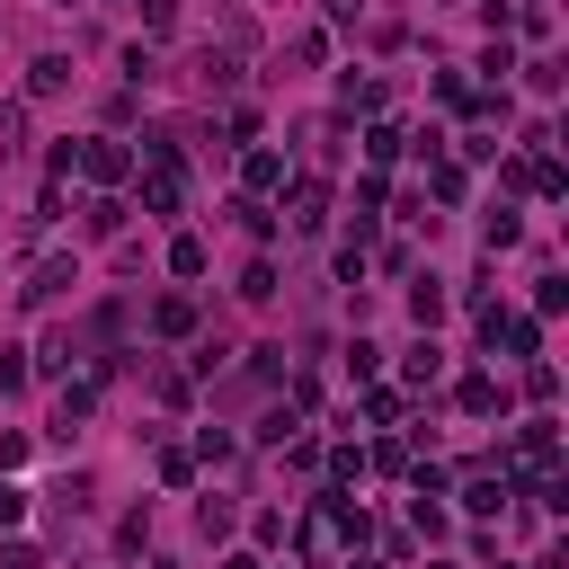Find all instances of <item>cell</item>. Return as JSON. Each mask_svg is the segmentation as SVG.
<instances>
[{"label": "cell", "mask_w": 569, "mask_h": 569, "mask_svg": "<svg viewBox=\"0 0 569 569\" xmlns=\"http://www.w3.org/2000/svg\"><path fill=\"white\" fill-rule=\"evenodd\" d=\"M0 569H36V542H0Z\"/></svg>", "instance_id": "8d00e7d4"}, {"label": "cell", "mask_w": 569, "mask_h": 569, "mask_svg": "<svg viewBox=\"0 0 569 569\" xmlns=\"http://www.w3.org/2000/svg\"><path fill=\"white\" fill-rule=\"evenodd\" d=\"M196 80H204V98L231 89V80H240V44H204V53H196Z\"/></svg>", "instance_id": "7c38bea8"}, {"label": "cell", "mask_w": 569, "mask_h": 569, "mask_svg": "<svg viewBox=\"0 0 569 569\" xmlns=\"http://www.w3.org/2000/svg\"><path fill=\"white\" fill-rule=\"evenodd\" d=\"M356 480H365V453L338 445V453H329V489H356Z\"/></svg>", "instance_id": "4316f807"}, {"label": "cell", "mask_w": 569, "mask_h": 569, "mask_svg": "<svg viewBox=\"0 0 569 569\" xmlns=\"http://www.w3.org/2000/svg\"><path fill=\"white\" fill-rule=\"evenodd\" d=\"M507 498H516V480H507V471H462V507H471V516H498Z\"/></svg>", "instance_id": "9c48e42d"}, {"label": "cell", "mask_w": 569, "mask_h": 569, "mask_svg": "<svg viewBox=\"0 0 569 569\" xmlns=\"http://www.w3.org/2000/svg\"><path fill=\"white\" fill-rule=\"evenodd\" d=\"M507 187H525V196H542V204H551V196H569V178H560V160H551V151H516V160H507Z\"/></svg>", "instance_id": "8992f818"}, {"label": "cell", "mask_w": 569, "mask_h": 569, "mask_svg": "<svg viewBox=\"0 0 569 569\" xmlns=\"http://www.w3.org/2000/svg\"><path fill=\"white\" fill-rule=\"evenodd\" d=\"M453 409H462V418H489V409H507V382H498V373H462V382H453Z\"/></svg>", "instance_id": "ba28073f"}, {"label": "cell", "mask_w": 569, "mask_h": 569, "mask_svg": "<svg viewBox=\"0 0 569 569\" xmlns=\"http://www.w3.org/2000/svg\"><path fill=\"white\" fill-rule=\"evenodd\" d=\"M133 9H142V36H169L178 27V0H133Z\"/></svg>", "instance_id": "4dcf8cb0"}, {"label": "cell", "mask_w": 569, "mask_h": 569, "mask_svg": "<svg viewBox=\"0 0 569 569\" xmlns=\"http://www.w3.org/2000/svg\"><path fill=\"white\" fill-rule=\"evenodd\" d=\"M124 213H133V204H124L116 187H98V196H89V231H98V240H116V231H124Z\"/></svg>", "instance_id": "e0dca14e"}, {"label": "cell", "mask_w": 569, "mask_h": 569, "mask_svg": "<svg viewBox=\"0 0 569 569\" xmlns=\"http://www.w3.org/2000/svg\"><path fill=\"white\" fill-rule=\"evenodd\" d=\"M400 373H409V391H436V382H445V347H436V338H418Z\"/></svg>", "instance_id": "2e32d148"}, {"label": "cell", "mask_w": 569, "mask_h": 569, "mask_svg": "<svg viewBox=\"0 0 569 569\" xmlns=\"http://www.w3.org/2000/svg\"><path fill=\"white\" fill-rule=\"evenodd\" d=\"M302 151H311V160H329V151H338V116H320V124H302Z\"/></svg>", "instance_id": "83f0119b"}, {"label": "cell", "mask_w": 569, "mask_h": 569, "mask_svg": "<svg viewBox=\"0 0 569 569\" xmlns=\"http://www.w3.org/2000/svg\"><path fill=\"white\" fill-rule=\"evenodd\" d=\"M160 480L187 489V480H196V453H187V445H160Z\"/></svg>", "instance_id": "484cf974"}, {"label": "cell", "mask_w": 569, "mask_h": 569, "mask_svg": "<svg viewBox=\"0 0 569 569\" xmlns=\"http://www.w3.org/2000/svg\"><path fill=\"white\" fill-rule=\"evenodd\" d=\"M427 187H436V204H462L471 178H462V160H427Z\"/></svg>", "instance_id": "ffe728a7"}, {"label": "cell", "mask_w": 569, "mask_h": 569, "mask_svg": "<svg viewBox=\"0 0 569 569\" xmlns=\"http://www.w3.org/2000/svg\"><path fill=\"white\" fill-rule=\"evenodd\" d=\"M18 516H27V489H9V480H0V533H18Z\"/></svg>", "instance_id": "d590c367"}, {"label": "cell", "mask_w": 569, "mask_h": 569, "mask_svg": "<svg viewBox=\"0 0 569 569\" xmlns=\"http://www.w3.org/2000/svg\"><path fill=\"white\" fill-rule=\"evenodd\" d=\"M0 391H27V356L18 347H0Z\"/></svg>", "instance_id": "e575fe53"}, {"label": "cell", "mask_w": 569, "mask_h": 569, "mask_svg": "<svg viewBox=\"0 0 569 569\" xmlns=\"http://www.w3.org/2000/svg\"><path fill=\"white\" fill-rule=\"evenodd\" d=\"M516 240H525V213H507V204H489V213H480V249L498 258V249H516Z\"/></svg>", "instance_id": "9a60e30c"}, {"label": "cell", "mask_w": 569, "mask_h": 569, "mask_svg": "<svg viewBox=\"0 0 569 569\" xmlns=\"http://www.w3.org/2000/svg\"><path fill=\"white\" fill-rule=\"evenodd\" d=\"M400 151H409V124H391V116H373V133H365V160H373V169H391Z\"/></svg>", "instance_id": "5bb4252c"}, {"label": "cell", "mask_w": 569, "mask_h": 569, "mask_svg": "<svg viewBox=\"0 0 569 569\" xmlns=\"http://www.w3.org/2000/svg\"><path fill=\"white\" fill-rule=\"evenodd\" d=\"M27 462V436H0V471H18Z\"/></svg>", "instance_id": "f35d334b"}, {"label": "cell", "mask_w": 569, "mask_h": 569, "mask_svg": "<svg viewBox=\"0 0 569 569\" xmlns=\"http://www.w3.org/2000/svg\"><path fill=\"white\" fill-rule=\"evenodd\" d=\"M71 284H80V258H71V249H53V258H36V267H27L18 302H27V311H44V302H62Z\"/></svg>", "instance_id": "3957f363"}, {"label": "cell", "mask_w": 569, "mask_h": 569, "mask_svg": "<svg viewBox=\"0 0 569 569\" xmlns=\"http://www.w3.org/2000/svg\"><path fill=\"white\" fill-rule=\"evenodd\" d=\"M169 276H204V240H196V231L169 240Z\"/></svg>", "instance_id": "603a6c76"}, {"label": "cell", "mask_w": 569, "mask_h": 569, "mask_svg": "<svg viewBox=\"0 0 569 569\" xmlns=\"http://www.w3.org/2000/svg\"><path fill=\"white\" fill-rule=\"evenodd\" d=\"M347 569H382V560H356V551H347Z\"/></svg>", "instance_id": "60d3db41"}, {"label": "cell", "mask_w": 569, "mask_h": 569, "mask_svg": "<svg viewBox=\"0 0 569 569\" xmlns=\"http://www.w3.org/2000/svg\"><path fill=\"white\" fill-rule=\"evenodd\" d=\"M551 391H560V373H551L542 356H525V400H551Z\"/></svg>", "instance_id": "f546056e"}, {"label": "cell", "mask_w": 569, "mask_h": 569, "mask_svg": "<svg viewBox=\"0 0 569 569\" xmlns=\"http://www.w3.org/2000/svg\"><path fill=\"white\" fill-rule=\"evenodd\" d=\"M196 525H204V542H222L240 516H231V498H196Z\"/></svg>", "instance_id": "d4e9b609"}, {"label": "cell", "mask_w": 569, "mask_h": 569, "mask_svg": "<svg viewBox=\"0 0 569 569\" xmlns=\"http://www.w3.org/2000/svg\"><path fill=\"white\" fill-rule=\"evenodd\" d=\"M409 320H418V329L445 320V284H436V276H409Z\"/></svg>", "instance_id": "ac0fdd59"}, {"label": "cell", "mask_w": 569, "mask_h": 569, "mask_svg": "<svg viewBox=\"0 0 569 569\" xmlns=\"http://www.w3.org/2000/svg\"><path fill=\"white\" fill-rule=\"evenodd\" d=\"M151 391H160L169 409H187V400H196V373H187V365H160V373H151Z\"/></svg>", "instance_id": "44dd1931"}, {"label": "cell", "mask_w": 569, "mask_h": 569, "mask_svg": "<svg viewBox=\"0 0 569 569\" xmlns=\"http://www.w3.org/2000/svg\"><path fill=\"white\" fill-rule=\"evenodd\" d=\"M231 213H240V231H249V240H276V213H267L258 196H231Z\"/></svg>", "instance_id": "7402d4cb"}, {"label": "cell", "mask_w": 569, "mask_h": 569, "mask_svg": "<svg viewBox=\"0 0 569 569\" xmlns=\"http://www.w3.org/2000/svg\"><path fill=\"white\" fill-rule=\"evenodd\" d=\"M0 151H27V107H0Z\"/></svg>", "instance_id": "d6a6232c"}, {"label": "cell", "mask_w": 569, "mask_h": 569, "mask_svg": "<svg viewBox=\"0 0 569 569\" xmlns=\"http://www.w3.org/2000/svg\"><path fill=\"white\" fill-rule=\"evenodd\" d=\"M293 62H329V27H302L293 36Z\"/></svg>", "instance_id": "1f68e13d"}, {"label": "cell", "mask_w": 569, "mask_h": 569, "mask_svg": "<svg viewBox=\"0 0 569 569\" xmlns=\"http://www.w3.org/2000/svg\"><path fill=\"white\" fill-rule=\"evenodd\" d=\"M222 569H258V560H249V551H222Z\"/></svg>", "instance_id": "ab89813d"}, {"label": "cell", "mask_w": 569, "mask_h": 569, "mask_svg": "<svg viewBox=\"0 0 569 569\" xmlns=\"http://www.w3.org/2000/svg\"><path fill=\"white\" fill-rule=\"evenodd\" d=\"M71 178H89V187H124V178H133V151H124L116 133H89L80 160H71Z\"/></svg>", "instance_id": "7a4b0ae2"}, {"label": "cell", "mask_w": 569, "mask_h": 569, "mask_svg": "<svg viewBox=\"0 0 569 569\" xmlns=\"http://www.w3.org/2000/svg\"><path fill=\"white\" fill-rule=\"evenodd\" d=\"M151 329H160V338H187V329H196V302H187V293H160V302H151Z\"/></svg>", "instance_id": "d6986e66"}, {"label": "cell", "mask_w": 569, "mask_h": 569, "mask_svg": "<svg viewBox=\"0 0 569 569\" xmlns=\"http://www.w3.org/2000/svg\"><path fill=\"white\" fill-rule=\"evenodd\" d=\"M284 231H329V178H284Z\"/></svg>", "instance_id": "277c9868"}, {"label": "cell", "mask_w": 569, "mask_h": 569, "mask_svg": "<svg viewBox=\"0 0 569 569\" xmlns=\"http://www.w3.org/2000/svg\"><path fill=\"white\" fill-rule=\"evenodd\" d=\"M240 302H276V267H267V258L240 267Z\"/></svg>", "instance_id": "cb8c5ba5"}, {"label": "cell", "mask_w": 569, "mask_h": 569, "mask_svg": "<svg viewBox=\"0 0 569 569\" xmlns=\"http://www.w3.org/2000/svg\"><path fill=\"white\" fill-rule=\"evenodd\" d=\"M382 98H391V89H382V80H365V71H347V80H338V107H347V116H382Z\"/></svg>", "instance_id": "4fadbf2b"}, {"label": "cell", "mask_w": 569, "mask_h": 569, "mask_svg": "<svg viewBox=\"0 0 569 569\" xmlns=\"http://www.w3.org/2000/svg\"><path fill=\"white\" fill-rule=\"evenodd\" d=\"M133 204L160 213V222L187 213V169H178V160H133Z\"/></svg>", "instance_id": "6da1fadb"}, {"label": "cell", "mask_w": 569, "mask_h": 569, "mask_svg": "<svg viewBox=\"0 0 569 569\" xmlns=\"http://www.w3.org/2000/svg\"><path fill=\"white\" fill-rule=\"evenodd\" d=\"M71 89V53H36L27 62V98H62Z\"/></svg>", "instance_id": "8fae6325"}, {"label": "cell", "mask_w": 569, "mask_h": 569, "mask_svg": "<svg viewBox=\"0 0 569 569\" xmlns=\"http://www.w3.org/2000/svg\"><path fill=\"white\" fill-rule=\"evenodd\" d=\"M551 311H569V284H560V276H542V284H533V320H551Z\"/></svg>", "instance_id": "f1b7e54d"}, {"label": "cell", "mask_w": 569, "mask_h": 569, "mask_svg": "<svg viewBox=\"0 0 569 569\" xmlns=\"http://www.w3.org/2000/svg\"><path fill=\"white\" fill-rule=\"evenodd\" d=\"M62 9H71V0H62Z\"/></svg>", "instance_id": "b9f144b4"}, {"label": "cell", "mask_w": 569, "mask_h": 569, "mask_svg": "<svg viewBox=\"0 0 569 569\" xmlns=\"http://www.w3.org/2000/svg\"><path fill=\"white\" fill-rule=\"evenodd\" d=\"M89 409H98V382H71V391L53 400V427H44V436H53V445H71V427H80Z\"/></svg>", "instance_id": "30bf717a"}, {"label": "cell", "mask_w": 569, "mask_h": 569, "mask_svg": "<svg viewBox=\"0 0 569 569\" xmlns=\"http://www.w3.org/2000/svg\"><path fill=\"white\" fill-rule=\"evenodd\" d=\"M551 453H560V427H551V418H525V427H516V445H507V462H516V471H551Z\"/></svg>", "instance_id": "52a82bcc"}, {"label": "cell", "mask_w": 569, "mask_h": 569, "mask_svg": "<svg viewBox=\"0 0 569 569\" xmlns=\"http://www.w3.org/2000/svg\"><path fill=\"white\" fill-rule=\"evenodd\" d=\"M142 542H151V516H142V507H133V516H124V525H116V551H142Z\"/></svg>", "instance_id": "836d02e7"}, {"label": "cell", "mask_w": 569, "mask_h": 569, "mask_svg": "<svg viewBox=\"0 0 569 569\" xmlns=\"http://www.w3.org/2000/svg\"><path fill=\"white\" fill-rule=\"evenodd\" d=\"M284 178H293V160H284V151L240 142V187H249V196H284Z\"/></svg>", "instance_id": "5b68a950"}, {"label": "cell", "mask_w": 569, "mask_h": 569, "mask_svg": "<svg viewBox=\"0 0 569 569\" xmlns=\"http://www.w3.org/2000/svg\"><path fill=\"white\" fill-rule=\"evenodd\" d=\"M320 9H329V27H356L365 18V0H320Z\"/></svg>", "instance_id": "74e56055"}]
</instances>
